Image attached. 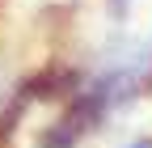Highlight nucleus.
<instances>
[{"instance_id":"obj_2","label":"nucleus","mask_w":152,"mask_h":148,"mask_svg":"<svg viewBox=\"0 0 152 148\" xmlns=\"http://www.w3.org/2000/svg\"><path fill=\"white\" fill-rule=\"evenodd\" d=\"M127 9H131V0H110V13H114V17H118V21H123V17H127Z\"/></svg>"},{"instance_id":"obj_3","label":"nucleus","mask_w":152,"mask_h":148,"mask_svg":"<svg viewBox=\"0 0 152 148\" xmlns=\"http://www.w3.org/2000/svg\"><path fill=\"white\" fill-rule=\"evenodd\" d=\"M131 148H152V136H140V140H131Z\"/></svg>"},{"instance_id":"obj_1","label":"nucleus","mask_w":152,"mask_h":148,"mask_svg":"<svg viewBox=\"0 0 152 148\" xmlns=\"http://www.w3.org/2000/svg\"><path fill=\"white\" fill-rule=\"evenodd\" d=\"M76 136H80V127L72 119H64V123H55L38 136V148H76Z\"/></svg>"}]
</instances>
